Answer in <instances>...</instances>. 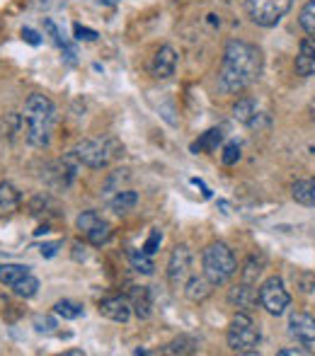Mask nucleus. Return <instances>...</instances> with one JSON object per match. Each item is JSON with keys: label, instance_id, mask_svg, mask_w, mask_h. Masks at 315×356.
<instances>
[{"label": "nucleus", "instance_id": "1", "mask_svg": "<svg viewBox=\"0 0 315 356\" xmlns=\"http://www.w3.org/2000/svg\"><path fill=\"white\" fill-rule=\"evenodd\" d=\"M262 73V53L240 39H233L223 49V61L218 71V88L228 94L242 92Z\"/></svg>", "mask_w": 315, "mask_h": 356}, {"label": "nucleus", "instance_id": "2", "mask_svg": "<svg viewBox=\"0 0 315 356\" xmlns=\"http://www.w3.org/2000/svg\"><path fill=\"white\" fill-rule=\"evenodd\" d=\"M22 121H25L27 143L34 148H47L56 126V105L47 94H29L22 112Z\"/></svg>", "mask_w": 315, "mask_h": 356}, {"label": "nucleus", "instance_id": "3", "mask_svg": "<svg viewBox=\"0 0 315 356\" xmlns=\"http://www.w3.org/2000/svg\"><path fill=\"white\" fill-rule=\"evenodd\" d=\"M124 153V146H121L116 138H83L73 146L71 155L78 160V165H85V168L92 170H102Z\"/></svg>", "mask_w": 315, "mask_h": 356}, {"label": "nucleus", "instance_id": "4", "mask_svg": "<svg viewBox=\"0 0 315 356\" xmlns=\"http://www.w3.org/2000/svg\"><path fill=\"white\" fill-rule=\"evenodd\" d=\"M201 264H204V274L214 281V286L231 281L238 272V259L226 242H211L201 255Z\"/></svg>", "mask_w": 315, "mask_h": 356}, {"label": "nucleus", "instance_id": "5", "mask_svg": "<svg viewBox=\"0 0 315 356\" xmlns=\"http://www.w3.org/2000/svg\"><path fill=\"white\" fill-rule=\"evenodd\" d=\"M226 340H228V346H231L233 351H238V354H255L260 344V327L255 325V320L242 310V313H238L236 318L231 320Z\"/></svg>", "mask_w": 315, "mask_h": 356}, {"label": "nucleus", "instance_id": "6", "mask_svg": "<svg viewBox=\"0 0 315 356\" xmlns=\"http://www.w3.org/2000/svg\"><path fill=\"white\" fill-rule=\"evenodd\" d=\"M291 5H294V0H247L245 12L255 25L274 27L291 10Z\"/></svg>", "mask_w": 315, "mask_h": 356}, {"label": "nucleus", "instance_id": "7", "mask_svg": "<svg viewBox=\"0 0 315 356\" xmlns=\"http://www.w3.org/2000/svg\"><path fill=\"white\" fill-rule=\"evenodd\" d=\"M75 225H78V231L83 233L85 240L94 247L105 245L112 238V225L107 223L97 211H83V214L75 218Z\"/></svg>", "mask_w": 315, "mask_h": 356}, {"label": "nucleus", "instance_id": "8", "mask_svg": "<svg viewBox=\"0 0 315 356\" xmlns=\"http://www.w3.org/2000/svg\"><path fill=\"white\" fill-rule=\"evenodd\" d=\"M289 303H291V296L279 277H269L267 281L260 286V305H262L269 315H281L284 310L289 308Z\"/></svg>", "mask_w": 315, "mask_h": 356}, {"label": "nucleus", "instance_id": "9", "mask_svg": "<svg viewBox=\"0 0 315 356\" xmlns=\"http://www.w3.org/2000/svg\"><path fill=\"white\" fill-rule=\"evenodd\" d=\"M192 262L194 255L187 245H177L168 259V281L175 288H184V283L192 279Z\"/></svg>", "mask_w": 315, "mask_h": 356}, {"label": "nucleus", "instance_id": "10", "mask_svg": "<svg viewBox=\"0 0 315 356\" xmlns=\"http://www.w3.org/2000/svg\"><path fill=\"white\" fill-rule=\"evenodd\" d=\"M175 68H177V53H175L173 47H160L155 51L151 61V75L155 80H168L175 75Z\"/></svg>", "mask_w": 315, "mask_h": 356}, {"label": "nucleus", "instance_id": "11", "mask_svg": "<svg viewBox=\"0 0 315 356\" xmlns=\"http://www.w3.org/2000/svg\"><path fill=\"white\" fill-rule=\"evenodd\" d=\"M131 310V301L124 296H112V298L100 301V315H105L107 320H114V322H129Z\"/></svg>", "mask_w": 315, "mask_h": 356}, {"label": "nucleus", "instance_id": "12", "mask_svg": "<svg viewBox=\"0 0 315 356\" xmlns=\"http://www.w3.org/2000/svg\"><path fill=\"white\" fill-rule=\"evenodd\" d=\"M289 327H291V335L299 342H303V344L315 342V315H308V313L291 315Z\"/></svg>", "mask_w": 315, "mask_h": 356}, {"label": "nucleus", "instance_id": "13", "mask_svg": "<svg viewBox=\"0 0 315 356\" xmlns=\"http://www.w3.org/2000/svg\"><path fill=\"white\" fill-rule=\"evenodd\" d=\"M296 73L303 75V78L315 75V37L313 34L301 42L299 56H296Z\"/></svg>", "mask_w": 315, "mask_h": 356}, {"label": "nucleus", "instance_id": "14", "mask_svg": "<svg viewBox=\"0 0 315 356\" xmlns=\"http://www.w3.org/2000/svg\"><path fill=\"white\" fill-rule=\"evenodd\" d=\"M228 301H231V303L236 305V308H240V310H252L260 301V291H255V283L242 281L240 286L231 288Z\"/></svg>", "mask_w": 315, "mask_h": 356}, {"label": "nucleus", "instance_id": "15", "mask_svg": "<svg viewBox=\"0 0 315 356\" xmlns=\"http://www.w3.org/2000/svg\"><path fill=\"white\" fill-rule=\"evenodd\" d=\"M214 294V281L209 277H192L184 283V296H187L192 303H204L209 296Z\"/></svg>", "mask_w": 315, "mask_h": 356}, {"label": "nucleus", "instance_id": "16", "mask_svg": "<svg viewBox=\"0 0 315 356\" xmlns=\"http://www.w3.org/2000/svg\"><path fill=\"white\" fill-rule=\"evenodd\" d=\"M22 194L17 192V187H12L10 182H0V218L10 216L20 209Z\"/></svg>", "mask_w": 315, "mask_h": 356}, {"label": "nucleus", "instance_id": "17", "mask_svg": "<svg viewBox=\"0 0 315 356\" xmlns=\"http://www.w3.org/2000/svg\"><path fill=\"white\" fill-rule=\"evenodd\" d=\"M131 308H134V313L138 315L141 320H146V318H151V313H153V294H151V288L148 286H136L131 291Z\"/></svg>", "mask_w": 315, "mask_h": 356}, {"label": "nucleus", "instance_id": "18", "mask_svg": "<svg viewBox=\"0 0 315 356\" xmlns=\"http://www.w3.org/2000/svg\"><path fill=\"white\" fill-rule=\"evenodd\" d=\"M136 204H138V194L134 192V189H119L110 199V209L114 211L116 216H124L129 214V211H134Z\"/></svg>", "mask_w": 315, "mask_h": 356}, {"label": "nucleus", "instance_id": "19", "mask_svg": "<svg viewBox=\"0 0 315 356\" xmlns=\"http://www.w3.org/2000/svg\"><path fill=\"white\" fill-rule=\"evenodd\" d=\"M291 196H294V199L299 201V204L315 209V177L299 179V182H296L294 187H291Z\"/></svg>", "mask_w": 315, "mask_h": 356}, {"label": "nucleus", "instance_id": "20", "mask_svg": "<svg viewBox=\"0 0 315 356\" xmlns=\"http://www.w3.org/2000/svg\"><path fill=\"white\" fill-rule=\"evenodd\" d=\"M220 141H223V131H220V129H209V131L201 134V136L192 143V153H211L218 148Z\"/></svg>", "mask_w": 315, "mask_h": 356}, {"label": "nucleus", "instance_id": "21", "mask_svg": "<svg viewBox=\"0 0 315 356\" xmlns=\"http://www.w3.org/2000/svg\"><path fill=\"white\" fill-rule=\"evenodd\" d=\"M233 116H236L240 124H255V119H257V107H255V102H252L250 97H242V100H238L236 105H233Z\"/></svg>", "mask_w": 315, "mask_h": 356}, {"label": "nucleus", "instance_id": "22", "mask_svg": "<svg viewBox=\"0 0 315 356\" xmlns=\"http://www.w3.org/2000/svg\"><path fill=\"white\" fill-rule=\"evenodd\" d=\"M29 272V267L25 264H0V283H5V286H15L20 279H25Z\"/></svg>", "mask_w": 315, "mask_h": 356}, {"label": "nucleus", "instance_id": "23", "mask_svg": "<svg viewBox=\"0 0 315 356\" xmlns=\"http://www.w3.org/2000/svg\"><path fill=\"white\" fill-rule=\"evenodd\" d=\"M151 257L153 255H148L146 250H131V252H129V262H131V267L136 269L138 274H146V277H151V274L155 272V264H153Z\"/></svg>", "mask_w": 315, "mask_h": 356}, {"label": "nucleus", "instance_id": "24", "mask_svg": "<svg viewBox=\"0 0 315 356\" xmlns=\"http://www.w3.org/2000/svg\"><path fill=\"white\" fill-rule=\"evenodd\" d=\"M44 27H47V31H49V37L53 39V44H56L58 49H61L63 53H66V58H68V63H75V49L71 47L66 39H63V34H61V29H58L56 25H53V20H47L44 22Z\"/></svg>", "mask_w": 315, "mask_h": 356}, {"label": "nucleus", "instance_id": "25", "mask_svg": "<svg viewBox=\"0 0 315 356\" xmlns=\"http://www.w3.org/2000/svg\"><path fill=\"white\" fill-rule=\"evenodd\" d=\"M197 346H199V342L194 340V337H189V335H182L177 337V340H173L168 346H165V354H194Z\"/></svg>", "mask_w": 315, "mask_h": 356}, {"label": "nucleus", "instance_id": "26", "mask_svg": "<svg viewBox=\"0 0 315 356\" xmlns=\"http://www.w3.org/2000/svg\"><path fill=\"white\" fill-rule=\"evenodd\" d=\"M12 291H15V296H20V298H34L39 291V279L27 274L25 279H20V281L12 286Z\"/></svg>", "mask_w": 315, "mask_h": 356}, {"label": "nucleus", "instance_id": "27", "mask_svg": "<svg viewBox=\"0 0 315 356\" xmlns=\"http://www.w3.org/2000/svg\"><path fill=\"white\" fill-rule=\"evenodd\" d=\"M53 313L63 320H78L80 315H83V305L75 303V301H58V303L53 305Z\"/></svg>", "mask_w": 315, "mask_h": 356}, {"label": "nucleus", "instance_id": "28", "mask_svg": "<svg viewBox=\"0 0 315 356\" xmlns=\"http://www.w3.org/2000/svg\"><path fill=\"white\" fill-rule=\"evenodd\" d=\"M299 22L308 34L315 37V0H308L303 8H301V15H299Z\"/></svg>", "mask_w": 315, "mask_h": 356}, {"label": "nucleus", "instance_id": "29", "mask_svg": "<svg viewBox=\"0 0 315 356\" xmlns=\"http://www.w3.org/2000/svg\"><path fill=\"white\" fill-rule=\"evenodd\" d=\"M262 267H264V259H257V257H250L242 269V281L245 283H257V277L262 274Z\"/></svg>", "mask_w": 315, "mask_h": 356}, {"label": "nucleus", "instance_id": "30", "mask_svg": "<svg viewBox=\"0 0 315 356\" xmlns=\"http://www.w3.org/2000/svg\"><path fill=\"white\" fill-rule=\"evenodd\" d=\"M34 330L42 335H51V332H56V320L49 315H39V318H34Z\"/></svg>", "mask_w": 315, "mask_h": 356}, {"label": "nucleus", "instance_id": "31", "mask_svg": "<svg viewBox=\"0 0 315 356\" xmlns=\"http://www.w3.org/2000/svg\"><path fill=\"white\" fill-rule=\"evenodd\" d=\"M160 242H163V233L158 231H151V236H148V240L143 242V250L148 252V255H155L158 252V247H160Z\"/></svg>", "mask_w": 315, "mask_h": 356}, {"label": "nucleus", "instance_id": "32", "mask_svg": "<svg viewBox=\"0 0 315 356\" xmlns=\"http://www.w3.org/2000/svg\"><path fill=\"white\" fill-rule=\"evenodd\" d=\"M238 157H240V146L238 143H226V148H223V163L226 165H236Z\"/></svg>", "mask_w": 315, "mask_h": 356}, {"label": "nucleus", "instance_id": "33", "mask_svg": "<svg viewBox=\"0 0 315 356\" xmlns=\"http://www.w3.org/2000/svg\"><path fill=\"white\" fill-rule=\"evenodd\" d=\"M296 281H299L301 291H305V294H310L315 288V274H308V272H301L296 274Z\"/></svg>", "mask_w": 315, "mask_h": 356}, {"label": "nucleus", "instance_id": "34", "mask_svg": "<svg viewBox=\"0 0 315 356\" xmlns=\"http://www.w3.org/2000/svg\"><path fill=\"white\" fill-rule=\"evenodd\" d=\"M73 31H75V39H80V42H94V39H97V31L90 29V27L73 25Z\"/></svg>", "mask_w": 315, "mask_h": 356}, {"label": "nucleus", "instance_id": "35", "mask_svg": "<svg viewBox=\"0 0 315 356\" xmlns=\"http://www.w3.org/2000/svg\"><path fill=\"white\" fill-rule=\"evenodd\" d=\"M22 39H25L27 44H32V47H39V44H42V37H39L34 29H29V27H25V29H22Z\"/></svg>", "mask_w": 315, "mask_h": 356}, {"label": "nucleus", "instance_id": "36", "mask_svg": "<svg viewBox=\"0 0 315 356\" xmlns=\"http://www.w3.org/2000/svg\"><path fill=\"white\" fill-rule=\"evenodd\" d=\"M58 247H61V242H58V240L56 242H44V245L39 247V252H42L44 257H53L58 252Z\"/></svg>", "mask_w": 315, "mask_h": 356}, {"label": "nucleus", "instance_id": "37", "mask_svg": "<svg viewBox=\"0 0 315 356\" xmlns=\"http://www.w3.org/2000/svg\"><path fill=\"white\" fill-rule=\"evenodd\" d=\"M279 356H305V354H310L308 349H279L277 351Z\"/></svg>", "mask_w": 315, "mask_h": 356}, {"label": "nucleus", "instance_id": "38", "mask_svg": "<svg viewBox=\"0 0 315 356\" xmlns=\"http://www.w3.org/2000/svg\"><path fill=\"white\" fill-rule=\"evenodd\" d=\"M192 184H197V187H199L201 192H204V196H206V199H209V196H211V192H209V189H206V184L201 182V179H192Z\"/></svg>", "mask_w": 315, "mask_h": 356}, {"label": "nucleus", "instance_id": "39", "mask_svg": "<svg viewBox=\"0 0 315 356\" xmlns=\"http://www.w3.org/2000/svg\"><path fill=\"white\" fill-rule=\"evenodd\" d=\"M66 356H83V351H80V349H71V351H66Z\"/></svg>", "mask_w": 315, "mask_h": 356}, {"label": "nucleus", "instance_id": "40", "mask_svg": "<svg viewBox=\"0 0 315 356\" xmlns=\"http://www.w3.org/2000/svg\"><path fill=\"white\" fill-rule=\"evenodd\" d=\"M100 3H105V5H116V3H121V0H100Z\"/></svg>", "mask_w": 315, "mask_h": 356}]
</instances>
